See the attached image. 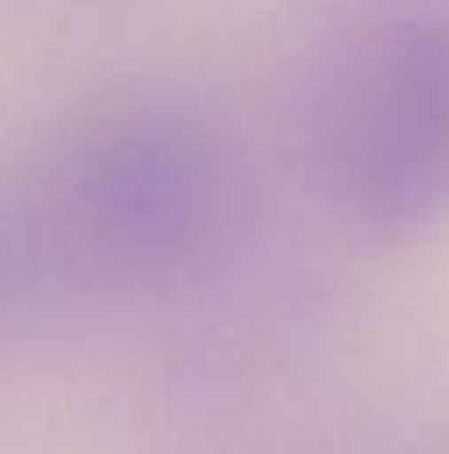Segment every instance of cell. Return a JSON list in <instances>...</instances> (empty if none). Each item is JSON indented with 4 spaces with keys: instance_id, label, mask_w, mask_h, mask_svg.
Here are the masks:
<instances>
[{
    "instance_id": "obj_1",
    "label": "cell",
    "mask_w": 449,
    "mask_h": 454,
    "mask_svg": "<svg viewBox=\"0 0 449 454\" xmlns=\"http://www.w3.org/2000/svg\"><path fill=\"white\" fill-rule=\"evenodd\" d=\"M216 199V154L176 115H115L62 163V216L93 256L120 270H163L194 252Z\"/></svg>"
},
{
    "instance_id": "obj_2",
    "label": "cell",
    "mask_w": 449,
    "mask_h": 454,
    "mask_svg": "<svg viewBox=\"0 0 449 454\" xmlns=\"http://www.w3.org/2000/svg\"><path fill=\"white\" fill-rule=\"evenodd\" d=\"M348 190L388 234L449 212V13H410L375 40L352 111Z\"/></svg>"
}]
</instances>
